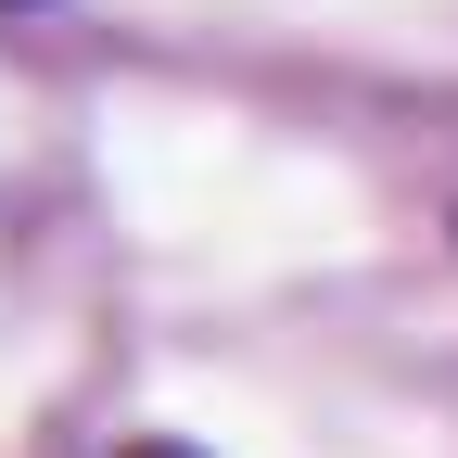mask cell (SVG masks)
<instances>
[{"instance_id": "obj_1", "label": "cell", "mask_w": 458, "mask_h": 458, "mask_svg": "<svg viewBox=\"0 0 458 458\" xmlns=\"http://www.w3.org/2000/svg\"><path fill=\"white\" fill-rule=\"evenodd\" d=\"M114 458H191V445H114Z\"/></svg>"}, {"instance_id": "obj_2", "label": "cell", "mask_w": 458, "mask_h": 458, "mask_svg": "<svg viewBox=\"0 0 458 458\" xmlns=\"http://www.w3.org/2000/svg\"><path fill=\"white\" fill-rule=\"evenodd\" d=\"M0 13H26V0H0Z\"/></svg>"}]
</instances>
